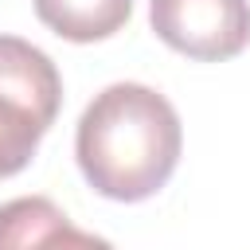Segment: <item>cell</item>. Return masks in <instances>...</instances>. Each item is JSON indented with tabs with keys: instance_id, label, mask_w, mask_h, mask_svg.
Masks as SVG:
<instances>
[{
	"instance_id": "obj_1",
	"label": "cell",
	"mask_w": 250,
	"mask_h": 250,
	"mask_svg": "<svg viewBox=\"0 0 250 250\" xmlns=\"http://www.w3.org/2000/svg\"><path fill=\"white\" fill-rule=\"evenodd\" d=\"M184 148L180 113L164 94L141 82H113L78 117L74 156L86 184L117 203H141L156 195Z\"/></svg>"
},
{
	"instance_id": "obj_2",
	"label": "cell",
	"mask_w": 250,
	"mask_h": 250,
	"mask_svg": "<svg viewBox=\"0 0 250 250\" xmlns=\"http://www.w3.org/2000/svg\"><path fill=\"white\" fill-rule=\"evenodd\" d=\"M59 105L62 78L51 55L20 35H0V180L31 164Z\"/></svg>"
},
{
	"instance_id": "obj_3",
	"label": "cell",
	"mask_w": 250,
	"mask_h": 250,
	"mask_svg": "<svg viewBox=\"0 0 250 250\" xmlns=\"http://www.w3.org/2000/svg\"><path fill=\"white\" fill-rule=\"evenodd\" d=\"M148 23L160 43L195 62L234 59L250 43L246 0H148Z\"/></svg>"
},
{
	"instance_id": "obj_4",
	"label": "cell",
	"mask_w": 250,
	"mask_h": 250,
	"mask_svg": "<svg viewBox=\"0 0 250 250\" xmlns=\"http://www.w3.org/2000/svg\"><path fill=\"white\" fill-rule=\"evenodd\" d=\"M0 250H113V242L74 227L47 195H20L0 203Z\"/></svg>"
},
{
	"instance_id": "obj_5",
	"label": "cell",
	"mask_w": 250,
	"mask_h": 250,
	"mask_svg": "<svg viewBox=\"0 0 250 250\" xmlns=\"http://www.w3.org/2000/svg\"><path fill=\"white\" fill-rule=\"evenodd\" d=\"M133 0H35V16L43 27L70 43L109 39L129 23Z\"/></svg>"
}]
</instances>
